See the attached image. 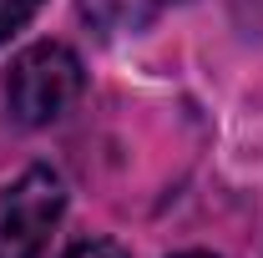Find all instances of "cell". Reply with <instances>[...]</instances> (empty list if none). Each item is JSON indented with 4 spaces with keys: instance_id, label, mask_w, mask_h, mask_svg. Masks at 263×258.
<instances>
[{
    "instance_id": "obj_1",
    "label": "cell",
    "mask_w": 263,
    "mask_h": 258,
    "mask_svg": "<svg viewBox=\"0 0 263 258\" xmlns=\"http://www.w3.org/2000/svg\"><path fill=\"white\" fill-rule=\"evenodd\" d=\"M81 81H86V71H81V56L71 46L35 41L5 71V106L21 127H46L81 97Z\"/></svg>"
},
{
    "instance_id": "obj_2",
    "label": "cell",
    "mask_w": 263,
    "mask_h": 258,
    "mask_svg": "<svg viewBox=\"0 0 263 258\" xmlns=\"http://www.w3.org/2000/svg\"><path fill=\"white\" fill-rule=\"evenodd\" d=\"M66 213V188L51 167H26L0 188V258H46V243Z\"/></svg>"
},
{
    "instance_id": "obj_3",
    "label": "cell",
    "mask_w": 263,
    "mask_h": 258,
    "mask_svg": "<svg viewBox=\"0 0 263 258\" xmlns=\"http://www.w3.org/2000/svg\"><path fill=\"white\" fill-rule=\"evenodd\" d=\"M86 5V15L106 26V31H142L147 21H157L162 10L172 5H182V0H81Z\"/></svg>"
},
{
    "instance_id": "obj_4",
    "label": "cell",
    "mask_w": 263,
    "mask_h": 258,
    "mask_svg": "<svg viewBox=\"0 0 263 258\" xmlns=\"http://www.w3.org/2000/svg\"><path fill=\"white\" fill-rule=\"evenodd\" d=\"M35 10H41V0H0V46H5L10 35L21 31V26L31 21Z\"/></svg>"
},
{
    "instance_id": "obj_5",
    "label": "cell",
    "mask_w": 263,
    "mask_h": 258,
    "mask_svg": "<svg viewBox=\"0 0 263 258\" xmlns=\"http://www.w3.org/2000/svg\"><path fill=\"white\" fill-rule=\"evenodd\" d=\"M66 258H132V253L122 248V243H111V238H81Z\"/></svg>"
},
{
    "instance_id": "obj_6",
    "label": "cell",
    "mask_w": 263,
    "mask_h": 258,
    "mask_svg": "<svg viewBox=\"0 0 263 258\" xmlns=\"http://www.w3.org/2000/svg\"><path fill=\"white\" fill-rule=\"evenodd\" d=\"M177 258H213V253H177Z\"/></svg>"
}]
</instances>
